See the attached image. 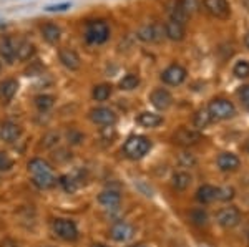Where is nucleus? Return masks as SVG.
<instances>
[{
    "label": "nucleus",
    "mask_w": 249,
    "mask_h": 247,
    "mask_svg": "<svg viewBox=\"0 0 249 247\" xmlns=\"http://www.w3.org/2000/svg\"><path fill=\"white\" fill-rule=\"evenodd\" d=\"M151 148V141L146 136H142V134H135V136H130L124 141L123 145V151L128 158L131 159H140L143 158L144 154L150 151Z\"/></svg>",
    "instance_id": "f257e3e1"
},
{
    "label": "nucleus",
    "mask_w": 249,
    "mask_h": 247,
    "mask_svg": "<svg viewBox=\"0 0 249 247\" xmlns=\"http://www.w3.org/2000/svg\"><path fill=\"white\" fill-rule=\"evenodd\" d=\"M110 38V27L103 20H93L88 22L85 30V40L91 45H102Z\"/></svg>",
    "instance_id": "f03ea898"
},
{
    "label": "nucleus",
    "mask_w": 249,
    "mask_h": 247,
    "mask_svg": "<svg viewBox=\"0 0 249 247\" xmlns=\"http://www.w3.org/2000/svg\"><path fill=\"white\" fill-rule=\"evenodd\" d=\"M52 229L57 234V237L63 239V241H77L78 239V229L77 224L70 219L58 217L52 222Z\"/></svg>",
    "instance_id": "7ed1b4c3"
},
{
    "label": "nucleus",
    "mask_w": 249,
    "mask_h": 247,
    "mask_svg": "<svg viewBox=\"0 0 249 247\" xmlns=\"http://www.w3.org/2000/svg\"><path fill=\"white\" fill-rule=\"evenodd\" d=\"M208 113H210V116L213 119H230L234 116L236 108L228 99L216 98V99H213L210 103V106H208Z\"/></svg>",
    "instance_id": "20e7f679"
},
{
    "label": "nucleus",
    "mask_w": 249,
    "mask_h": 247,
    "mask_svg": "<svg viewBox=\"0 0 249 247\" xmlns=\"http://www.w3.org/2000/svg\"><path fill=\"white\" fill-rule=\"evenodd\" d=\"M204 10L214 18L226 20L231 15V7L228 0H203Z\"/></svg>",
    "instance_id": "39448f33"
},
{
    "label": "nucleus",
    "mask_w": 249,
    "mask_h": 247,
    "mask_svg": "<svg viewBox=\"0 0 249 247\" xmlns=\"http://www.w3.org/2000/svg\"><path fill=\"white\" fill-rule=\"evenodd\" d=\"M186 75H188L186 70H184L181 65L173 63V65H170L161 73V80H163V83H166V85L178 86V85H181L184 80H186Z\"/></svg>",
    "instance_id": "423d86ee"
},
{
    "label": "nucleus",
    "mask_w": 249,
    "mask_h": 247,
    "mask_svg": "<svg viewBox=\"0 0 249 247\" xmlns=\"http://www.w3.org/2000/svg\"><path fill=\"white\" fill-rule=\"evenodd\" d=\"M90 119L96 125L103 126H111L116 121V115L113 110L107 108V106H98L90 111Z\"/></svg>",
    "instance_id": "0eeeda50"
},
{
    "label": "nucleus",
    "mask_w": 249,
    "mask_h": 247,
    "mask_svg": "<svg viewBox=\"0 0 249 247\" xmlns=\"http://www.w3.org/2000/svg\"><path fill=\"white\" fill-rule=\"evenodd\" d=\"M135 236V229L126 222H118L110 229V237L116 242H126Z\"/></svg>",
    "instance_id": "6e6552de"
},
{
    "label": "nucleus",
    "mask_w": 249,
    "mask_h": 247,
    "mask_svg": "<svg viewBox=\"0 0 249 247\" xmlns=\"http://www.w3.org/2000/svg\"><path fill=\"white\" fill-rule=\"evenodd\" d=\"M22 136V128L14 121H3L0 126V138L5 143H14Z\"/></svg>",
    "instance_id": "1a4fd4ad"
},
{
    "label": "nucleus",
    "mask_w": 249,
    "mask_h": 247,
    "mask_svg": "<svg viewBox=\"0 0 249 247\" xmlns=\"http://www.w3.org/2000/svg\"><path fill=\"white\" fill-rule=\"evenodd\" d=\"M58 58L62 62V65L68 70H78L80 65H82V60H80L78 53L71 49H60Z\"/></svg>",
    "instance_id": "9d476101"
},
{
    "label": "nucleus",
    "mask_w": 249,
    "mask_h": 247,
    "mask_svg": "<svg viewBox=\"0 0 249 247\" xmlns=\"http://www.w3.org/2000/svg\"><path fill=\"white\" fill-rule=\"evenodd\" d=\"M0 57L9 65L15 62V58H17V43L14 42V38L5 37L0 42Z\"/></svg>",
    "instance_id": "9b49d317"
},
{
    "label": "nucleus",
    "mask_w": 249,
    "mask_h": 247,
    "mask_svg": "<svg viewBox=\"0 0 249 247\" xmlns=\"http://www.w3.org/2000/svg\"><path fill=\"white\" fill-rule=\"evenodd\" d=\"M18 90V82L14 78H7L0 83V103L2 105H7V103L12 101V98L15 97Z\"/></svg>",
    "instance_id": "f8f14e48"
},
{
    "label": "nucleus",
    "mask_w": 249,
    "mask_h": 247,
    "mask_svg": "<svg viewBox=\"0 0 249 247\" xmlns=\"http://www.w3.org/2000/svg\"><path fill=\"white\" fill-rule=\"evenodd\" d=\"M201 139V134L195 130H190V128H179L178 131L175 133V141L181 146H191V145H196V143Z\"/></svg>",
    "instance_id": "ddd939ff"
},
{
    "label": "nucleus",
    "mask_w": 249,
    "mask_h": 247,
    "mask_svg": "<svg viewBox=\"0 0 249 247\" xmlns=\"http://www.w3.org/2000/svg\"><path fill=\"white\" fill-rule=\"evenodd\" d=\"M150 101H151V105H153L155 108L166 110V108H170V106H171L173 97L170 95V91H168V90L158 88V90H155L153 93L150 95Z\"/></svg>",
    "instance_id": "4468645a"
},
{
    "label": "nucleus",
    "mask_w": 249,
    "mask_h": 247,
    "mask_svg": "<svg viewBox=\"0 0 249 247\" xmlns=\"http://www.w3.org/2000/svg\"><path fill=\"white\" fill-rule=\"evenodd\" d=\"M241 221V214L236 208H226L218 214V222L223 228H234Z\"/></svg>",
    "instance_id": "2eb2a0df"
},
{
    "label": "nucleus",
    "mask_w": 249,
    "mask_h": 247,
    "mask_svg": "<svg viewBox=\"0 0 249 247\" xmlns=\"http://www.w3.org/2000/svg\"><path fill=\"white\" fill-rule=\"evenodd\" d=\"M184 33H186V30H184V25H181V23L173 22V20H168V22L164 23V35L170 40H173V42L183 40Z\"/></svg>",
    "instance_id": "dca6fc26"
},
{
    "label": "nucleus",
    "mask_w": 249,
    "mask_h": 247,
    "mask_svg": "<svg viewBox=\"0 0 249 247\" xmlns=\"http://www.w3.org/2000/svg\"><path fill=\"white\" fill-rule=\"evenodd\" d=\"M40 33H42L45 42L53 45V43H57L60 37H62V29H60L58 25H55V23H45V25L40 27Z\"/></svg>",
    "instance_id": "f3484780"
},
{
    "label": "nucleus",
    "mask_w": 249,
    "mask_h": 247,
    "mask_svg": "<svg viewBox=\"0 0 249 247\" xmlns=\"http://www.w3.org/2000/svg\"><path fill=\"white\" fill-rule=\"evenodd\" d=\"M98 202L102 206H105V208H116V206L122 202V196H120L118 191L115 189H107L103 191V193H100L98 196Z\"/></svg>",
    "instance_id": "a211bd4d"
},
{
    "label": "nucleus",
    "mask_w": 249,
    "mask_h": 247,
    "mask_svg": "<svg viewBox=\"0 0 249 247\" xmlns=\"http://www.w3.org/2000/svg\"><path fill=\"white\" fill-rule=\"evenodd\" d=\"M218 166L221 171H234L239 168V158L232 153H221L218 156Z\"/></svg>",
    "instance_id": "6ab92c4d"
},
{
    "label": "nucleus",
    "mask_w": 249,
    "mask_h": 247,
    "mask_svg": "<svg viewBox=\"0 0 249 247\" xmlns=\"http://www.w3.org/2000/svg\"><path fill=\"white\" fill-rule=\"evenodd\" d=\"M136 121L144 128H156V126H160L163 123V118L156 113H151V111H143V113L138 115Z\"/></svg>",
    "instance_id": "aec40b11"
},
{
    "label": "nucleus",
    "mask_w": 249,
    "mask_h": 247,
    "mask_svg": "<svg viewBox=\"0 0 249 247\" xmlns=\"http://www.w3.org/2000/svg\"><path fill=\"white\" fill-rule=\"evenodd\" d=\"M32 182L37 186L38 189H50L57 184V178L52 173H43V174H34Z\"/></svg>",
    "instance_id": "412c9836"
},
{
    "label": "nucleus",
    "mask_w": 249,
    "mask_h": 247,
    "mask_svg": "<svg viewBox=\"0 0 249 247\" xmlns=\"http://www.w3.org/2000/svg\"><path fill=\"white\" fill-rule=\"evenodd\" d=\"M216 198H218V189L213 188L210 184L201 186V188L198 189V193H196V199H198L201 204H210Z\"/></svg>",
    "instance_id": "4be33fe9"
},
{
    "label": "nucleus",
    "mask_w": 249,
    "mask_h": 247,
    "mask_svg": "<svg viewBox=\"0 0 249 247\" xmlns=\"http://www.w3.org/2000/svg\"><path fill=\"white\" fill-rule=\"evenodd\" d=\"M161 33L163 32L156 25H146L138 32V37L142 38L143 42H158V40L161 38Z\"/></svg>",
    "instance_id": "5701e85b"
},
{
    "label": "nucleus",
    "mask_w": 249,
    "mask_h": 247,
    "mask_svg": "<svg viewBox=\"0 0 249 247\" xmlns=\"http://www.w3.org/2000/svg\"><path fill=\"white\" fill-rule=\"evenodd\" d=\"M35 45L30 42H27V40H23V42H20L17 45V58L20 62H27V60H30L32 57L35 55Z\"/></svg>",
    "instance_id": "b1692460"
},
{
    "label": "nucleus",
    "mask_w": 249,
    "mask_h": 247,
    "mask_svg": "<svg viewBox=\"0 0 249 247\" xmlns=\"http://www.w3.org/2000/svg\"><path fill=\"white\" fill-rule=\"evenodd\" d=\"M173 188L176 191H184L190 188L191 184V176L190 173H186V171H179V173H176L175 176H173Z\"/></svg>",
    "instance_id": "393cba45"
},
{
    "label": "nucleus",
    "mask_w": 249,
    "mask_h": 247,
    "mask_svg": "<svg viewBox=\"0 0 249 247\" xmlns=\"http://www.w3.org/2000/svg\"><path fill=\"white\" fill-rule=\"evenodd\" d=\"M58 184L62 186V189L65 191V193L71 194L78 189L80 182H78V178L71 176V174H63V176H60V179H58Z\"/></svg>",
    "instance_id": "a878e982"
},
{
    "label": "nucleus",
    "mask_w": 249,
    "mask_h": 247,
    "mask_svg": "<svg viewBox=\"0 0 249 247\" xmlns=\"http://www.w3.org/2000/svg\"><path fill=\"white\" fill-rule=\"evenodd\" d=\"M29 169L32 174H43V173H52V166L48 165L45 159L35 158L29 163Z\"/></svg>",
    "instance_id": "bb28decb"
},
{
    "label": "nucleus",
    "mask_w": 249,
    "mask_h": 247,
    "mask_svg": "<svg viewBox=\"0 0 249 247\" xmlns=\"http://www.w3.org/2000/svg\"><path fill=\"white\" fill-rule=\"evenodd\" d=\"M91 97H93L95 101H107V99L111 97V86L107 85V83L96 85L93 91H91Z\"/></svg>",
    "instance_id": "cd10ccee"
},
{
    "label": "nucleus",
    "mask_w": 249,
    "mask_h": 247,
    "mask_svg": "<svg viewBox=\"0 0 249 247\" xmlns=\"http://www.w3.org/2000/svg\"><path fill=\"white\" fill-rule=\"evenodd\" d=\"M34 103L37 106V110L48 111L55 105V97H52V95H38V97H35Z\"/></svg>",
    "instance_id": "c85d7f7f"
},
{
    "label": "nucleus",
    "mask_w": 249,
    "mask_h": 247,
    "mask_svg": "<svg viewBox=\"0 0 249 247\" xmlns=\"http://www.w3.org/2000/svg\"><path fill=\"white\" fill-rule=\"evenodd\" d=\"M140 85V77L138 75H126V77H123L122 80H120V88L124 90V91H130V90H135L138 88Z\"/></svg>",
    "instance_id": "c756f323"
},
{
    "label": "nucleus",
    "mask_w": 249,
    "mask_h": 247,
    "mask_svg": "<svg viewBox=\"0 0 249 247\" xmlns=\"http://www.w3.org/2000/svg\"><path fill=\"white\" fill-rule=\"evenodd\" d=\"M190 219L195 226H206L208 224V213L203 208L193 209L190 213Z\"/></svg>",
    "instance_id": "7c9ffc66"
},
{
    "label": "nucleus",
    "mask_w": 249,
    "mask_h": 247,
    "mask_svg": "<svg viewBox=\"0 0 249 247\" xmlns=\"http://www.w3.org/2000/svg\"><path fill=\"white\" fill-rule=\"evenodd\" d=\"M188 18H190V15L184 12V9L181 5H179L178 2H176V5L171 9V18L173 22H178V23H181V25H184V23L188 22Z\"/></svg>",
    "instance_id": "2f4dec72"
},
{
    "label": "nucleus",
    "mask_w": 249,
    "mask_h": 247,
    "mask_svg": "<svg viewBox=\"0 0 249 247\" xmlns=\"http://www.w3.org/2000/svg\"><path fill=\"white\" fill-rule=\"evenodd\" d=\"M211 116H210V113H208V110H201V111H198V113L195 115V126L198 130H203V128H206L208 125L211 123Z\"/></svg>",
    "instance_id": "473e14b6"
},
{
    "label": "nucleus",
    "mask_w": 249,
    "mask_h": 247,
    "mask_svg": "<svg viewBox=\"0 0 249 247\" xmlns=\"http://www.w3.org/2000/svg\"><path fill=\"white\" fill-rule=\"evenodd\" d=\"M232 73H234L238 78H248L249 77V62H246V60L238 62L234 65V68H232Z\"/></svg>",
    "instance_id": "72a5a7b5"
},
{
    "label": "nucleus",
    "mask_w": 249,
    "mask_h": 247,
    "mask_svg": "<svg viewBox=\"0 0 249 247\" xmlns=\"http://www.w3.org/2000/svg\"><path fill=\"white\" fill-rule=\"evenodd\" d=\"M14 168V159L5 151H0V171H10Z\"/></svg>",
    "instance_id": "f704fd0d"
},
{
    "label": "nucleus",
    "mask_w": 249,
    "mask_h": 247,
    "mask_svg": "<svg viewBox=\"0 0 249 247\" xmlns=\"http://www.w3.org/2000/svg\"><path fill=\"white\" fill-rule=\"evenodd\" d=\"M60 134L58 133H48L47 136H43L42 139V146L43 148H53V146L58 145Z\"/></svg>",
    "instance_id": "c9c22d12"
},
{
    "label": "nucleus",
    "mask_w": 249,
    "mask_h": 247,
    "mask_svg": "<svg viewBox=\"0 0 249 247\" xmlns=\"http://www.w3.org/2000/svg\"><path fill=\"white\" fill-rule=\"evenodd\" d=\"M178 3L183 7L188 15H191L193 12L198 9V0H178Z\"/></svg>",
    "instance_id": "e433bc0d"
},
{
    "label": "nucleus",
    "mask_w": 249,
    "mask_h": 247,
    "mask_svg": "<svg viewBox=\"0 0 249 247\" xmlns=\"http://www.w3.org/2000/svg\"><path fill=\"white\" fill-rule=\"evenodd\" d=\"M239 98H241V103L249 110V86H243L239 90Z\"/></svg>",
    "instance_id": "4c0bfd02"
},
{
    "label": "nucleus",
    "mask_w": 249,
    "mask_h": 247,
    "mask_svg": "<svg viewBox=\"0 0 249 247\" xmlns=\"http://www.w3.org/2000/svg\"><path fill=\"white\" fill-rule=\"evenodd\" d=\"M234 191L231 188H224V189H218V199H223V201H228V199L232 198Z\"/></svg>",
    "instance_id": "58836bf2"
},
{
    "label": "nucleus",
    "mask_w": 249,
    "mask_h": 247,
    "mask_svg": "<svg viewBox=\"0 0 249 247\" xmlns=\"http://www.w3.org/2000/svg\"><path fill=\"white\" fill-rule=\"evenodd\" d=\"M68 139H70L71 143H80L83 139L82 134H78V133H75V131H71L70 134H68Z\"/></svg>",
    "instance_id": "ea45409f"
},
{
    "label": "nucleus",
    "mask_w": 249,
    "mask_h": 247,
    "mask_svg": "<svg viewBox=\"0 0 249 247\" xmlns=\"http://www.w3.org/2000/svg\"><path fill=\"white\" fill-rule=\"evenodd\" d=\"M68 7H70V5H68V3H63V5H52V7H47V10L48 12H55V10H67L68 9Z\"/></svg>",
    "instance_id": "a19ab883"
},
{
    "label": "nucleus",
    "mask_w": 249,
    "mask_h": 247,
    "mask_svg": "<svg viewBox=\"0 0 249 247\" xmlns=\"http://www.w3.org/2000/svg\"><path fill=\"white\" fill-rule=\"evenodd\" d=\"M244 45H246L248 49H249V32L246 33V37H244Z\"/></svg>",
    "instance_id": "79ce46f5"
},
{
    "label": "nucleus",
    "mask_w": 249,
    "mask_h": 247,
    "mask_svg": "<svg viewBox=\"0 0 249 247\" xmlns=\"http://www.w3.org/2000/svg\"><path fill=\"white\" fill-rule=\"evenodd\" d=\"M91 247H110V246H105V244H93Z\"/></svg>",
    "instance_id": "37998d69"
},
{
    "label": "nucleus",
    "mask_w": 249,
    "mask_h": 247,
    "mask_svg": "<svg viewBox=\"0 0 249 247\" xmlns=\"http://www.w3.org/2000/svg\"><path fill=\"white\" fill-rule=\"evenodd\" d=\"M0 71H2V63H0Z\"/></svg>",
    "instance_id": "c03bdc74"
},
{
    "label": "nucleus",
    "mask_w": 249,
    "mask_h": 247,
    "mask_svg": "<svg viewBox=\"0 0 249 247\" xmlns=\"http://www.w3.org/2000/svg\"><path fill=\"white\" fill-rule=\"evenodd\" d=\"M248 149H249V141H248Z\"/></svg>",
    "instance_id": "a18cd8bd"
}]
</instances>
